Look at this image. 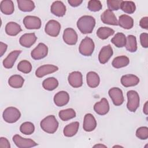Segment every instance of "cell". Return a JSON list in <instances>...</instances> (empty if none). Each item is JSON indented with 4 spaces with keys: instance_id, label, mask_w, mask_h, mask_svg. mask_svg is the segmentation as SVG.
<instances>
[{
    "instance_id": "cell-1",
    "label": "cell",
    "mask_w": 148,
    "mask_h": 148,
    "mask_svg": "<svg viewBox=\"0 0 148 148\" xmlns=\"http://www.w3.org/2000/svg\"><path fill=\"white\" fill-rule=\"evenodd\" d=\"M95 25V19L91 16H83L77 21V28L83 34H91Z\"/></svg>"
},
{
    "instance_id": "cell-2",
    "label": "cell",
    "mask_w": 148,
    "mask_h": 148,
    "mask_svg": "<svg viewBox=\"0 0 148 148\" xmlns=\"http://www.w3.org/2000/svg\"><path fill=\"white\" fill-rule=\"evenodd\" d=\"M40 125L45 132L54 134L58 129V122L54 115H49L40 121Z\"/></svg>"
},
{
    "instance_id": "cell-3",
    "label": "cell",
    "mask_w": 148,
    "mask_h": 148,
    "mask_svg": "<svg viewBox=\"0 0 148 148\" xmlns=\"http://www.w3.org/2000/svg\"><path fill=\"white\" fill-rule=\"evenodd\" d=\"M95 47L92 39L86 36L80 42L79 47V53L84 56H90L92 54Z\"/></svg>"
},
{
    "instance_id": "cell-4",
    "label": "cell",
    "mask_w": 148,
    "mask_h": 148,
    "mask_svg": "<svg viewBox=\"0 0 148 148\" xmlns=\"http://www.w3.org/2000/svg\"><path fill=\"white\" fill-rule=\"evenodd\" d=\"M3 120L8 123H16L21 117L20 110L14 107H8L3 112Z\"/></svg>"
},
{
    "instance_id": "cell-5",
    "label": "cell",
    "mask_w": 148,
    "mask_h": 148,
    "mask_svg": "<svg viewBox=\"0 0 148 148\" xmlns=\"http://www.w3.org/2000/svg\"><path fill=\"white\" fill-rule=\"evenodd\" d=\"M128 102L127 103V109L132 112H135L139 106V95L134 90H130L127 93Z\"/></svg>"
},
{
    "instance_id": "cell-6",
    "label": "cell",
    "mask_w": 148,
    "mask_h": 148,
    "mask_svg": "<svg viewBox=\"0 0 148 148\" xmlns=\"http://www.w3.org/2000/svg\"><path fill=\"white\" fill-rule=\"evenodd\" d=\"M13 141L16 146L19 148H28L38 145V144L32 139L23 138L18 134H16L13 136Z\"/></svg>"
},
{
    "instance_id": "cell-7",
    "label": "cell",
    "mask_w": 148,
    "mask_h": 148,
    "mask_svg": "<svg viewBox=\"0 0 148 148\" xmlns=\"http://www.w3.org/2000/svg\"><path fill=\"white\" fill-rule=\"evenodd\" d=\"M61 30V24L54 20H49L46 24L45 28V32L49 36L53 37L57 36Z\"/></svg>"
},
{
    "instance_id": "cell-8",
    "label": "cell",
    "mask_w": 148,
    "mask_h": 148,
    "mask_svg": "<svg viewBox=\"0 0 148 148\" xmlns=\"http://www.w3.org/2000/svg\"><path fill=\"white\" fill-rule=\"evenodd\" d=\"M109 95L115 106L121 105L124 101L122 90L118 87H113L109 90Z\"/></svg>"
},
{
    "instance_id": "cell-9",
    "label": "cell",
    "mask_w": 148,
    "mask_h": 148,
    "mask_svg": "<svg viewBox=\"0 0 148 148\" xmlns=\"http://www.w3.org/2000/svg\"><path fill=\"white\" fill-rule=\"evenodd\" d=\"M23 24L28 29H38L41 27V20L34 16H27L23 19Z\"/></svg>"
},
{
    "instance_id": "cell-10",
    "label": "cell",
    "mask_w": 148,
    "mask_h": 148,
    "mask_svg": "<svg viewBox=\"0 0 148 148\" xmlns=\"http://www.w3.org/2000/svg\"><path fill=\"white\" fill-rule=\"evenodd\" d=\"M47 54V46L43 43H39L38 46L34 50H32L31 53V56L33 59L35 60H39L46 57Z\"/></svg>"
},
{
    "instance_id": "cell-11",
    "label": "cell",
    "mask_w": 148,
    "mask_h": 148,
    "mask_svg": "<svg viewBox=\"0 0 148 148\" xmlns=\"http://www.w3.org/2000/svg\"><path fill=\"white\" fill-rule=\"evenodd\" d=\"M62 38L65 43L69 45H75L77 42V35L72 28H67L64 31Z\"/></svg>"
},
{
    "instance_id": "cell-12",
    "label": "cell",
    "mask_w": 148,
    "mask_h": 148,
    "mask_svg": "<svg viewBox=\"0 0 148 148\" xmlns=\"http://www.w3.org/2000/svg\"><path fill=\"white\" fill-rule=\"evenodd\" d=\"M68 80L73 88H79L83 85V76L80 72L74 71L69 73Z\"/></svg>"
},
{
    "instance_id": "cell-13",
    "label": "cell",
    "mask_w": 148,
    "mask_h": 148,
    "mask_svg": "<svg viewBox=\"0 0 148 148\" xmlns=\"http://www.w3.org/2000/svg\"><path fill=\"white\" fill-rule=\"evenodd\" d=\"M58 70V68L54 65L46 64L39 66L35 71V75L39 78L43 77V76L50 73H54Z\"/></svg>"
},
{
    "instance_id": "cell-14",
    "label": "cell",
    "mask_w": 148,
    "mask_h": 148,
    "mask_svg": "<svg viewBox=\"0 0 148 148\" xmlns=\"http://www.w3.org/2000/svg\"><path fill=\"white\" fill-rule=\"evenodd\" d=\"M113 49L110 45L103 46L101 49L98 55V60L99 62L102 64L106 63L113 56Z\"/></svg>"
},
{
    "instance_id": "cell-15",
    "label": "cell",
    "mask_w": 148,
    "mask_h": 148,
    "mask_svg": "<svg viewBox=\"0 0 148 148\" xmlns=\"http://www.w3.org/2000/svg\"><path fill=\"white\" fill-rule=\"evenodd\" d=\"M109 104L108 100L103 98L99 102L95 103L94 106V111L99 115H105L109 111Z\"/></svg>"
},
{
    "instance_id": "cell-16",
    "label": "cell",
    "mask_w": 148,
    "mask_h": 148,
    "mask_svg": "<svg viewBox=\"0 0 148 148\" xmlns=\"http://www.w3.org/2000/svg\"><path fill=\"white\" fill-rule=\"evenodd\" d=\"M101 19L103 23L112 25H117L118 21L114 13L109 10L106 9L101 15Z\"/></svg>"
},
{
    "instance_id": "cell-17",
    "label": "cell",
    "mask_w": 148,
    "mask_h": 148,
    "mask_svg": "<svg viewBox=\"0 0 148 148\" xmlns=\"http://www.w3.org/2000/svg\"><path fill=\"white\" fill-rule=\"evenodd\" d=\"M97 127V121L94 116L91 113H87L84 117L83 128L85 131L91 132Z\"/></svg>"
},
{
    "instance_id": "cell-18",
    "label": "cell",
    "mask_w": 148,
    "mask_h": 148,
    "mask_svg": "<svg viewBox=\"0 0 148 148\" xmlns=\"http://www.w3.org/2000/svg\"><path fill=\"white\" fill-rule=\"evenodd\" d=\"M37 40V37L35 33H27L23 35L20 39V44L25 47H31Z\"/></svg>"
},
{
    "instance_id": "cell-19",
    "label": "cell",
    "mask_w": 148,
    "mask_h": 148,
    "mask_svg": "<svg viewBox=\"0 0 148 148\" xmlns=\"http://www.w3.org/2000/svg\"><path fill=\"white\" fill-rule=\"evenodd\" d=\"M50 11L52 14L57 17H62L65 14L66 6L62 2L56 1L51 5Z\"/></svg>"
},
{
    "instance_id": "cell-20",
    "label": "cell",
    "mask_w": 148,
    "mask_h": 148,
    "mask_svg": "<svg viewBox=\"0 0 148 148\" xmlns=\"http://www.w3.org/2000/svg\"><path fill=\"white\" fill-rule=\"evenodd\" d=\"M69 101V95L66 91H61L55 94L54 102L57 106L61 107L66 105Z\"/></svg>"
},
{
    "instance_id": "cell-21",
    "label": "cell",
    "mask_w": 148,
    "mask_h": 148,
    "mask_svg": "<svg viewBox=\"0 0 148 148\" xmlns=\"http://www.w3.org/2000/svg\"><path fill=\"white\" fill-rule=\"evenodd\" d=\"M139 77L132 74L123 75L121 78V83L125 87L135 86L139 83Z\"/></svg>"
},
{
    "instance_id": "cell-22",
    "label": "cell",
    "mask_w": 148,
    "mask_h": 148,
    "mask_svg": "<svg viewBox=\"0 0 148 148\" xmlns=\"http://www.w3.org/2000/svg\"><path fill=\"white\" fill-rule=\"evenodd\" d=\"M21 53V50H14L10 53L8 55L7 57L3 61L2 64L3 66L7 69L12 68Z\"/></svg>"
},
{
    "instance_id": "cell-23",
    "label": "cell",
    "mask_w": 148,
    "mask_h": 148,
    "mask_svg": "<svg viewBox=\"0 0 148 148\" xmlns=\"http://www.w3.org/2000/svg\"><path fill=\"white\" fill-rule=\"evenodd\" d=\"M118 25L124 29H130L134 26V20L127 14H122L119 16Z\"/></svg>"
},
{
    "instance_id": "cell-24",
    "label": "cell",
    "mask_w": 148,
    "mask_h": 148,
    "mask_svg": "<svg viewBox=\"0 0 148 148\" xmlns=\"http://www.w3.org/2000/svg\"><path fill=\"white\" fill-rule=\"evenodd\" d=\"M87 84L91 88H95L98 86L100 83V78L97 73L90 71L86 75Z\"/></svg>"
},
{
    "instance_id": "cell-25",
    "label": "cell",
    "mask_w": 148,
    "mask_h": 148,
    "mask_svg": "<svg viewBox=\"0 0 148 148\" xmlns=\"http://www.w3.org/2000/svg\"><path fill=\"white\" fill-rule=\"evenodd\" d=\"M21 31V26L17 23L13 21L8 23L5 26V32L9 36H16Z\"/></svg>"
},
{
    "instance_id": "cell-26",
    "label": "cell",
    "mask_w": 148,
    "mask_h": 148,
    "mask_svg": "<svg viewBox=\"0 0 148 148\" xmlns=\"http://www.w3.org/2000/svg\"><path fill=\"white\" fill-rule=\"evenodd\" d=\"M79 127V123L77 121L72 122L66 125L63 131L64 136L66 137H72L76 134Z\"/></svg>"
},
{
    "instance_id": "cell-27",
    "label": "cell",
    "mask_w": 148,
    "mask_h": 148,
    "mask_svg": "<svg viewBox=\"0 0 148 148\" xmlns=\"http://www.w3.org/2000/svg\"><path fill=\"white\" fill-rule=\"evenodd\" d=\"M0 8L1 12L6 15L12 14L14 10V6L12 1L3 0L1 2Z\"/></svg>"
},
{
    "instance_id": "cell-28",
    "label": "cell",
    "mask_w": 148,
    "mask_h": 148,
    "mask_svg": "<svg viewBox=\"0 0 148 148\" xmlns=\"http://www.w3.org/2000/svg\"><path fill=\"white\" fill-rule=\"evenodd\" d=\"M18 9L23 12H31L35 9V3L30 0H17Z\"/></svg>"
},
{
    "instance_id": "cell-29",
    "label": "cell",
    "mask_w": 148,
    "mask_h": 148,
    "mask_svg": "<svg viewBox=\"0 0 148 148\" xmlns=\"http://www.w3.org/2000/svg\"><path fill=\"white\" fill-rule=\"evenodd\" d=\"M24 83V78L19 75H14L10 76L8 80L9 85L14 88L22 87Z\"/></svg>"
},
{
    "instance_id": "cell-30",
    "label": "cell",
    "mask_w": 148,
    "mask_h": 148,
    "mask_svg": "<svg viewBox=\"0 0 148 148\" xmlns=\"http://www.w3.org/2000/svg\"><path fill=\"white\" fill-rule=\"evenodd\" d=\"M130 63L128 57L125 56H120L115 57L112 62V66L115 68H121L127 66Z\"/></svg>"
},
{
    "instance_id": "cell-31",
    "label": "cell",
    "mask_w": 148,
    "mask_h": 148,
    "mask_svg": "<svg viewBox=\"0 0 148 148\" xmlns=\"http://www.w3.org/2000/svg\"><path fill=\"white\" fill-rule=\"evenodd\" d=\"M126 37L123 33L118 32L112 38L111 42L117 47H123L126 45Z\"/></svg>"
},
{
    "instance_id": "cell-32",
    "label": "cell",
    "mask_w": 148,
    "mask_h": 148,
    "mask_svg": "<svg viewBox=\"0 0 148 148\" xmlns=\"http://www.w3.org/2000/svg\"><path fill=\"white\" fill-rule=\"evenodd\" d=\"M58 86V81L53 77H48L45 79L42 83V86L45 90L48 91H53Z\"/></svg>"
},
{
    "instance_id": "cell-33",
    "label": "cell",
    "mask_w": 148,
    "mask_h": 148,
    "mask_svg": "<svg viewBox=\"0 0 148 148\" xmlns=\"http://www.w3.org/2000/svg\"><path fill=\"white\" fill-rule=\"evenodd\" d=\"M114 33V31L113 29L109 27H101L98 29L97 31V35L99 39L104 40L113 35Z\"/></svg>"
},
{
    "instance_id": "cell-34",
    "label": "cell",
    "mask_w": 148,
    "mask_h": 148,
    "mask_svg": "<svg viewBox=\"0 0 148 148\" xmlns=\"http://www.w3.org/2000/svg\"><path fill=\"white\" fill-rule=\"evenodd\" d=\"M60 119L62 121H68L76 117V112L72 108L61 110L58 113Z\"/></svg>"
},
{
    "instance_id": "cell-35",
    "label": "cell",
    "mask_w": 148,
    "mask_h": 148,
    "mask_svg": "<svg viewBox=\"0 0 148 148\" xmlns=\"http://www.w3.org/2000/svg\"><path fill=\"white\" fill-rule=\"evenodd\" d=\"M126 39V49L131 53L135 52L137 50V42L136 37L134 35H129L127 36Z\"/></svg>"
},
{
    "instance_id": "cell-36",
    "label": "cell",
    "mask_w": 148,
    "mask_h": 148,
    "mask_svg": "<svg viewBox=\"0 0 148 148\" xmlns=\"http://www.w3.org/2000/svg\"><path fill=\"white\" fill-rule=\"evenodd\" d=\"M120 9L126 13L132 14L136 10V6L134 2L123 1L121 3Z\"/></svg>"
},
{
    "instance_id": "cell-37",
    "label": "cell",
    "mask_w": 148,
    "mask_h": 148,
    "mask_svg": "<svg viewBox=\"0 0 148 148\" xmlns=\"http://www.w3.org/2000/svg\"><path fill=\"white\" fill-rule=\"evenodd\" d=\"M20 131L23 134L31 135L35 131V126L32 123L26 121L21 124L20 127Z\"/></svg>"
},
{
    "instance_id": "cell-38",
    "label": "cell",
    "mask_w": 148,
    "mask_h": 148,
    "mask_svg": "<svg viewBox=\"0 0 148 148\" xmlns=\"http://www.w3.org/2000/svg\"><path fill=\"white\" fill-rule=\"evenodd\" d=\"M17 69L24 73H28L32 70V65L27 60H22L18 64Z\"/></svg>"
},
{
    "instance_id": "cell-39",
    "label": "cell",
    "mask_w": 148,
    "mask_h": 148,
    "mask_svg": "<svg viewBox=\"0 0 148 148\" xmlns=\"http://www.w3.org/2000/svg\"><path fill=\"white\" fill-rule=\"evenodd\" d=\"M88 9L91 12H98L102 8V5L100 1L90 0L88 2Z\"/></svg>"
},
{
    "instance_id": "cell-40",
    "label": "cell",
    "mask_w": 148,
    "mask_h": 148,
    "mask_svg": "<svg viewBox=\"0 0 148 148\" xmlns=\"http://www.w3.org/2000/svg\"><path fill=\"white\" fill-rule=\"evenodd\" d=\"M136 136L140 139L145 140L148 138V128L147 127H140L136 131Z\"/></svg>"
},
{
    "instance_id": "cell-41",
    "label": "cell",
    "mask_w": 148,
    "mask_h": 148,
    "mask_svg": "<svg viewBox=\"0 0 148 148\" xmlns=\"http://www.w3.org/2000/svg\"><path fill=\"white\" fill-rule=\"evenodd\" d=\"M122 0H108L107 5L109 10H117L120 9Z\"/></svg>"
},
{
    "instance_id": "cell-42",
    "label": "cell",
    "mask_w": 148,
    "mask_h": 148,
    "mask_svg": "<svg viewBox=\"0 0 148 148\" xmlns=\"http://www.w3.org/2000/svg\"><path fill=\"white\" fill-rule=\"evenodd\" d=\"M140 42L142 46L144 48L148 47V34L147 33H142L140 35Z\"/></svg>"
},
{
    "instance_id": "cell-43",
    "label": "cell",
    "mask_w": 148,
    "mask_h": 148,
    "mask_svg": "<svg viewBox=\"0 0 148 148\" xmlns=\"http://www.w3.org/2000/svg\"><path fill=\"white\" fill-rule=\"evenodd\" d=\"M0 147L1 148H10V145L9 140L4 137L0 138Z\"/></svg>"
},
{
    "instance_id": "cell-44",
    "label": "cell",
    "mask_w": 148,
    "mask_h": 148,
    "mask_svg": "<svg viewBox=\"0 0 148 148\" xmlns=\"http://www.w3.org/2000/svg\"><path fill=\"white\" fill-rule=\"evenodd\" d=\"M139 25L140 27H142V28L147 29H148V17H142L139 21Z\"/></svg>"
},
{
    "instance_id": "cell-45",
    "label": "cell",
    "mask_w": 148,
    "mask_h": 148,
    "mask_svg": "<svg viewBox=\"0 0 148 148\" xmlns=\"http://www.w3.org/2000/svg\"><path fill=\"white\" fill-rule=\"evenodd\" d=\"M68 2L72 7H77L79 6L82 2V0H68Z\"/></svg>"
},
{
    "instance_id": "cell-46",
    "label": "cell",
    "mask_w": 148,
    "mask_h": 148,
    "mask_svg": "<svg viewBox=\"0 0 148 148\" xmlns=\"http://www.w3.org/2000/svg\"><path fill=\"white\" fill-rule=\"evenodd\" d=\"M8 48V45L2 42H0V56L2 57L6 52Z\"/></svg>"
},
{
    "instance_id": "cell-47",
    "label": "cell",
    "mask_w": 148,
    "mask_h": 148,
    "mask_svg": "<svg viewBox=\"0 0 148 148\" xmlns=\"http://www.w3.org/2000/svg\"><path fill=\"white\" fill-rule=\"evenodd\" d=\"M147 103H148V101H146V103H145L144 105V106H143V113L146 114V115H147V113H148V109H147Z\"/></svg>"
},
{
    "instance_id": "cell-48",
    "label": "cell",
    "mask_w": 148,
    "mask_h": 148,
    "mask_svg": "<svg viewBox=\"0 0 148 148\" xmlns=\"http://www.w3.org/2000/svg\"><path fill=\"white\" fill-rule=\"evenodd\" d=\"M106 147V146H105V145H95V146H94V147Z\"/></svg>"
}]
</instances>
